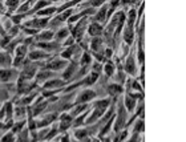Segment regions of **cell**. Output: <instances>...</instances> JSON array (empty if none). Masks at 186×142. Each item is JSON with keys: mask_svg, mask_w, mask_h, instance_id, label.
Wrapping results in <instances>:
<instances>
[{"mask_svg": "<svg viewBox=\"0 0 186 142\" xmlns=\"http://www.w3.org/2000/svg\"><path fill=\"white\" fill-rule=\"evenodd\" d=\"M14 139H12V135L11 134H8L7 137H4V139H3V142H12Z\"/></svg>", "mask_w": 186, "mask_h": 142, "instance_id": "obj_2", "label": "cell"}, {"mask_svg": "<svg viewBox=\"0 0 186 142\" xmlns=\"http://www.w3.org/2000/svg\"><path fill=\"white\" fill-rule=\"evenodd\" d=\"M92 97H93V93H89V92H88V93L84 94V97H81V101L88 100V98H92Z\"/></svg>", "mask_w": 186, "mask_h": 142, "instance_id": "obj_1", "label": "cell"}, {"mask_svg": "<svg viewBox=\"0 0 186 142\" xmlns=\"http://www.w3.org/2000/svg\"><path fill=\"white\" fill-rule=\"evenodd\" d=\"M92 33H97V31H98V27H96V25H93L92 27Z\"/></svg>", "mask_w": 186, "mask_h": 142, "instance_id": "obj_3", "label": "cell"}]
</instances>
